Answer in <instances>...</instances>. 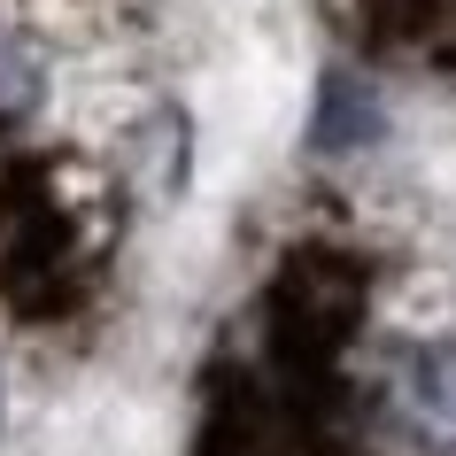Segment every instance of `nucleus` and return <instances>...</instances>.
Segmentation results:
<instances>
[{
    "label": "nucleus",
    "instance_id": "2",
    "mask_svg": "<svg viewBox=\"0 0 456 456\" xmlns=\"http://www.w3.org/2000/svg\"><path fill=\"white\" fill-rule=\"evenodd\" d=\"M379 124H387V109H379V94H371L356 70H325V86H317V124H310V140L325 147V155L371 147Z\"/></svg>",
    "mask_w": 456,
    "mask_h": 456
},
{
    "label": "nucleus",
    "instance_id": "1",
    "mask_svg": "<svg viewBox=\"0 0 456 456\" xmlns=\"http://www.w3.org/2000/svg\"><path fill=\"white\" fill-rule=\"evenodd\" d=\"M395 410L433 456H456V340H418L395 371Z\"/></svg>",
    "mask_w": 456,
    "mask_h": 456
},
{
    "label": "nucleus",
    "instance_id": "3",
    "mask_svg": "<svg viewBox=\"0 0 456 456\" xmlns=\"http://www.w3.org/2000/svg\"><path fill=\"white\" fill-rule=\"evenodd\" d=\"M31 101H39V70H31V54L0 47V124H16Z\"/></svg>",
    "mask_w": 456,
    "mask_h": 456
}]
</instances>
